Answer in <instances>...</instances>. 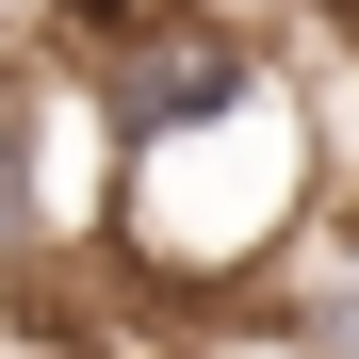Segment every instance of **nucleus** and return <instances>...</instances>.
Returning <instances> with one entry per match:
<instances>
[{
  "mask_svg": "<svg viewBox=\"0 0 359 359\" xmlns=\"http://www.w3.org/2000/svg\"><path fill=\"white\" fill-rule=\"evenodd\" d=\"M0 359H114V343H66L49 311H17V294H0Z\"/></svg>",
  "mask_w": 359,
  "mask_h": 359,
  "instance_id": "nucleus-3",
  "label": "nucleus"
},
{
  "mask_svg": "<svg viewBox=\"0 0 359 359\" xmlns=\"http://www.w3.org/2000/svg\"><path fill=\"white\" fill-rule=\"evenodd\" d=\"M212 17H245V33H294V17H327V0H212Z\"/></svg>",
  "mask_w": 359,
  "mask_h": 359,
  "instance_id": "nucleus-4",
  "label": "nucleus"
},
{
  "mask_svg": "<svg viewBox=\"0 0 359 359\" xmlns=\"http://www.w3.org/2000/svg\"><path fill=\"white\" fill-rule=\"evenodd\" d=\"M311 212H327V163H311V98H294V66L262 98H229L196 114V131H163V147H114V262H147L180 294H229V278H278L294 245H311Z\"/></svg>",
  "mask_w": 359,
  "mask_h": 359,
  "instance_id": "nucleus-1",
  "label": "nucleus"
},
{
  "mask_svg": "<svg viewBox=\"0 0 359 359\" xmlns=\"http://www.w3.org/2000/svg\"><path fill=\"white\" fill-rule=\"evenodd\" d=\"M278 359H359V196H327L278 262Z\"/></svg>",
  "mask_w": 359,
  "mask_h": 359,
  "instance_id": "nucleus-2",
  "label": "nucleus"
}]
</instances>
